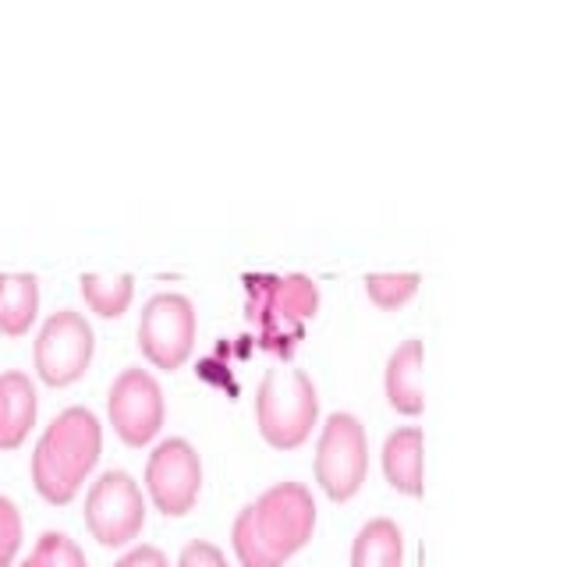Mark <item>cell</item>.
I'll use <instances>...</instances> for the list:
<instances>
[{"label": "cell", "mask_w": 567, "mask_h": 567, "mask_svg": "<svg viewBox=\"0 0 567 567\" xmlns=\"http://www.w3.org/2000/svg\"><path fill=\"white\" fill-rule=\"evenodd\" d=\"M316 504L301 483H277L235 518V557L241 567H284L312 539Z\"/></svg>", "instance_id": "6da1fadb"}, {"label": "cell", "mask_w": 567, "mask_h": 567, "mask_svg": "<svg viewBox=\"0 0 567 567\" xmlns=\"http://www.w3.org/2000/svg\"><path fill=\"white\" fill-rule=\"evenodd\" d=\"M103 447L100 419L89 408H64L32 451V486L47 504L64 507L79 496Z\"/></svg>", "instance_id": "7a4b0ae2"}, {"label": "cell", "mask_w": 567, "mask_h": 567, "mask_svg": "<svg viewBox=\"0 0 567 567\" xmlns=\"http://www.w3.org/2000/svg\"><path fill=\"white\" fill-rule=\"evenodd\" d=\"M248 291V319L259 330V344L288 359L298 348L301 330L319 309V288L301 274L274 277V274H256L245 277Z\"/></svg>", "instance_id": "3957f363"}, {"label": "cell", "mask_w": 567, "mask_h": 567, "mask_svg": "<svg viewBox=\"0 0 567 567\" xmlns=\"http://www.w3.org/2000/svg\"><path fill=\"white\" fill-rule=\"evenodd\" d=\"M319 415L316 386L301 369H270L256 394V422L277 451H295L309 440Z\"/></svg>", "instance_id": "277c9868"}, {"label": "cell", "mask_w": 567, "mask_h": 567, "mask_svg": "<svg viewBox=\"0 0 567 567\" xmlns=\"http://www.w3.org/2000/svg\"><path fill=\"white\" fill-rule=\"evenodd\" d=\"M369 472V443L362 422L351 412H333L319 433L316 447V483L330 501H351L362 489Z\"/></svg>", "instance_id": "5b68a950"}, {"label": "cell", "mask_w": 567, "mask_h": 567, "mask_svg": "<svg viewBox=\"0 0 567 567\" xmlns=\"http://www.w3.org/2000/svg\"><path fill=\"white\" fill-rule=\"evenodd\" d=\"M146 525L138 483L121 468L103 472L85 496V528L100 546H128Z\"/></svg>", "instance_id": "8992f818"}, {"label": "cell", "mask_w": 567, "mask_h": 567, "mask_svg": "<svg viewBox=\"0 0 567 567\" xmlns=\"http://www.w3.org/2000/svg\"><path fill=\"white\" fill-rule=\"evenodd\" d=\"M138 348L156 369H182L195 348V306L177 291L153 295L138 316Z\"/></svg>", "instance_id": "52a82bcc"}, {"label": "cell", "mask_w": 567, "mask_h": 567, "mask_svg": "<svg viewBox=\"0 0 567 567\" xmlns=\"http://www.w3.org/2000/svg\"><path fill=\"white\" fill-rule=\"evenodd\" d=\"M93 327L85 323V316L75 309H61L53 312L40 337H35L32 348V362H35V377L47 386H68L75 383L82 372L93 362Z\"/></svg>", "instance_id": "ba28073f"}, {"label": "cell", "mask_w": 567, "mask_h": 567, "mask_svg": "<svg viewBox=\"0 0 567 567\" xmlns=\"http://www.w3.org/2000/svg\"><path fill=\"white\" fill-rule=\"evenodd\" d=\"M146 489L156 511H164L167 518H182L195 507L203 489V461L188 440L171 436L150 454Z\"/></svg>", "instance_id": "9c48e42d"}, {"label": "cell", "mask_w": 567, "mask_h": 567, "mask_svg": "<svg viewBox=\"0 0 567 567\" xmlns=\"http://www.w3.org/2000/svg\"><path fill=\"white\" fill-rule=\"evenodd\" d=\"M106 412L128 447H146L164 425V390L146 369H124L106 394Z\"/></svg>", "instance_id": "30bf717a"}, {"label": "cell", "mask_w": 567, "mask_h": 567, "mask_svg": "<svg viewBox=\"0 0 567 567\" xmlns=\"http://www.w3.org/2000/svg\"><path fill=\"white\" fill-rule=\"evenodd\" d=\"M35 422V386L25 372L0 377V451L22 447Z\"/></svg>", "instance_id": "8fae6325"}, {"label": "cell", "mask_w": 567, "mask_h": 567, "mask_svg": "<svg viewBox=\"0 0 567 567\" xmlns=\"http://www.w3.org/2000/svg\"><path fill=\"white\" fill-rule=\"evenodd\" d=\"M383 475L404 496H422V430L401 425L383 443Z\"/></svg>", "instance_id": "7c38bea8"}, {"label": "cell", "mask_w": 567, "mask_h": 567, "mask_svg": "<svg viewBox=\"0 0 567 567\" xmlns=\"http://www.w3.org/2000/svg\"><path fill=\"white\" fill-rule=\"evenodd\" d=\"M386 401L401 415L422 412V341H415V337L386 359Z\"/></svg>", "instance_id": "4fadbf2b"}, {"label": "cell", "mask_w": 567, "mask_h": 567, "mask_svg": "<svg viewBox=\"0 0 567 567\" xmlns=\"http://www.w3.org/2000/svg\"><path fill=\"white\" fill-rule=\"evenodd\" d=\"M404 543L401 528L390 518H372L359 528L351 546V567H401Z\"/></svg>", "instance_id": "5bb4252c"}, {"label": "cell", "mask_w": 567, "mask_h": 567, "mask_svg": "<svg viewBox=\"0 0 567 567\" xmlns=\"http://www.w3.org/2000/svg\"><path fill=\"white\" fill-rule=\"evenodd\" d=\"M40 312V280L32 274H8L0 291V333L22 337Z\"/></svg>", "instance_id": "9a60e30c"}, {"label": "cell", "mask_w": 567, "mask_h": 567, "mask_svg": "<svg viewBox=\"0 0 567 567\" xmlns=\"http://www.w3.org/2000/svg\"><path fill=\"white\" fill-rule=\"evenodd\" d=\"M79 284H82L85 306L103 319H117L132 306L135 280L128 274H85Z\"/></svg>", "instance_id": "2e32d148"}, {"label": "cell", "mask_w": 567, "mask_h": 567, "mask_svg": "<svg viewBox=\"0 0 567 567\" xmlns=\"http://www.w3.org/2000/svg\"><path fill=\"white\" fill-rule=\"evenodd\" d=\"M18 567H89V564L71 536H64V532H43L40 543L32 546L29 560Z\"/></svg>", "instance_id": "e0dca14e"}, {"label": "cell", "mask_w": 567, "mask_h": 567, "mask_svg": "<svg viewBox=\"0 0 567 567\" xmlns=\"http://www.w3.org/2000/svg\"><path fill=\"white\" fill-rule=\"evenodd\" d=\"M419 284H422L419 274H369L365 295L372 306H380V309H401L404 301H412Z\"/></svg>", "instance_id": "ac0fdd59"}, {"label": "cell", "mask_w": 567, "mask_h": 567, "mask_svg": "<svg viewBox=\"0 0 567 567\" xmlns=\"http://www.w3.org/2000/svg\"><path fill=\"white\" fill-rule=\"evenodd\" d=\"M22 546V514L11 496H0V567H11Z\"/></svg>", "instance_id": "d6986e66"}, {"label": "cell", "mask_w": 567, "mask_h": 567, "mask_svg": "<svg viewBox=\"0 0 567 567\" xmlns=\"http://www.w3.org/2000/svg\"><path fill=\"white\" fill-rule=\"evenodd\" d=\"M177 567H227V557L213 543L195 539V543H188L182 549V557H177Z\"/></svg>", "instance_id": "ffe728a7"}, {"label": "cell", "mask_w": 567, "mask_h": 567, "mask_svg": "<svg viewBox=\"0 0 567 567\" xmlns=\"http://www.w3.org/2000/svg\"><path fill=\"white\" fill-rule=\"evenodd\" d=\"M114 567H171V564H167V557L159 554L156 546H135Z\"/></svg>", "instance_id": "44dd1931"}, {"label": "cell", "mask_w": 567, "mask_h": 567, "mask_svg": "<svg viewBox=\"0 0 567 567\" xmlns=\"http://www.w3.org/2000/svg\"><path fill=\"white\" fill-rule=\"evenodd\" d=\"M4 277H8V274H0V291H4Z\"/></svg>", "instance_id": "7402d4cb"}]
</instances>
